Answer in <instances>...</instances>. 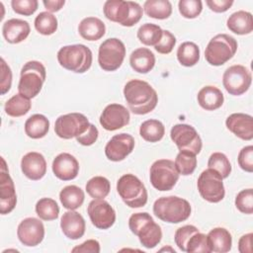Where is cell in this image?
<instances>
[{"label":"cell","mask_w":253,"mask_h":253,"mask_svg":"<svg viewBox=\"0 0 253 253\" xmlns=\"http://www.w3.org/2000/svg\"><path fill=\"white\" fill-rule=\"evenodd\" d=\"M49 129L48 119L42 114H35L27 119L25 123L26 134L34 139L45 136Z\"/></svg>","instance_id":"obj_30"},{"label":"cell","mask_w":253,"mask_h":253,"mask_svg":"<svg viewBox=\"0 0 253 253\" xmlns=\"http://www.w3.org/2000/svg\"><path fill=\"white\" fill-rule=\"evenodd\" d=\"M197 187L201 197L209 203H219L224 198L225 190L222 177L211 168L204 170L200 174Z\"/></svg>","instance_id":"obj_11"},{"label":"cell","mask_w":253,"mask_h":253,"mask_svg":"<svg viewBox=\"0 0 253 253\" xmlns=\"http://www.w3.org/2000/svg\"><path fill=\"white\" fill-rule=\"evenodd\" d=\"M71 252L73 253H86V252H91V253H99L100 252V243L95 240V239H88L81 243L80 245L75 246L72 248Z\"/></svg>","instance_id":"obj_51"},{"label":"cell","mask_w":253,"mask_h":253,"mask_svg":"<svg viewBox=\"0 0 253 253\" xmlns=\"http://www.w3.org/2000/svg\"><path fill=\"white\" fill-rule=\"evenodd\" d=\"M86 192L93 199L106 198L111 190L110 181L103 176H95L86 184Z\"/></svg>","instance_id":"obj_37"},{"label":"cell","mask_w":253,"mask_h":253,"mask_svg":"<svg viewBox=\"0 0 253 253\" xmlns=\"http://www.w3.org/2000/svg\"><path fill=\"white\" fill-rule=\"evenodd\" d=\"M32 107V103L29 98L18 93L12 96L4 106L5 113L13 118H18L26 115Z\"/></svg>","instance_id":"obj_34"},{"label":"cell","mask_w":253,"mask_h":253,"mask_svg":"<svg viewBox=\"0 0 253 253\" xmlns=\"http://www.w3.org/2000/svg\"><path fill=\"white\" fill-rule=\"evenodd\" d=\"M163 30L155 24L145 23L137 30V39L145 45L155 46L161 40Z\"/></svg>","instance_id":"obj_36"},{"label":"cell","mask_w":253,"mask_h":253,"mask_svg":"<svg viewBox=\"0 0 253 253\" xmlns=\"http://www.w3.org/2000/svg\"><path fill=\"white\" fill-rule=\"evenodd\" d=\"M98 136H99L98 128L93 124H90L87 130L75 138L77 142L80 143L81 145L89 146V145H92L94 142H96V140L98 139Z\"/></svg>","instance_id":"obj_50"},{"label":"cell","mask_w":253,"mask_h":253,"mask_svg":"<svg viewBox=\"0 0 253 253\" xmlns=\"http://www.w3.org/2000/svg\"><path fill=\"white\" fill-rule=\"evenodd\" d=\"M196 156V154L190 151H179L174 163L180 175L188 176L194 173L197 167Z\"/></svg>","instance_id":"obj_40"},{"label":"cell","mask_w":253,"mask_h":253,"mask_svg":"<svg viewBox=\"0 0 253 253\" xmlns=\"http://www.w3.org/2000/svg\"><path fill=\"white\" fill-rule=\"evenodd\" d=\"M17 236L20 242L25 246H37L43 240L44 225L39 218L27 217L19 223Z\"/></svg>","instance_id":"obj_17"},{"label":"cell","mask_w":253,"mask_h":253,"mask_svg":"<svg viewBox=\"0 0 253 253\" xmlns=\"http://www.w3.org/2000/svg\"><path fill=\"white\" fill-rule=\"evenodd\" d=\"M190 203L177 196L158 198L153 204V213L162 221L179 223L188 219L191 215Z\"/></svg>","instance_id":"obj_2"},{"label":"cell","mask_w":253,"mask_h":253,"mask_svg":"<svg viewBox=\"0 0 253 253\" xmlns=\"http://www.w3.org/2000/svg\"><path fill=\"white\" fill-rule=\"evenodd\" d=\"M46 70L44 65L37 60H31L21 69L18 91L25 97L32 99L41 92L45 81Z\"/></svg>","instance_id":"obj_6"},{"label":"cell","mask_w":253,"mask_h":253,"mask_svg":"<svg viewBox=\"0 0 253 253\" xmlns=\"http://www.w3.org/2000/svg\"><path fill=\"white\" fill-rule=\"evenodd\" d=\"M130 115L128 110L121 104L106 106L100 116V124L106 130H117L128 125Z\"/></svg>","instance_id":"obj_18"},{"label":"cell","mask_w":253,"mask_h":253,"mask_svg":"<svg viewBox=\"0 0 253 253\" xmlns=\"http://www.w3.org/2000/svg\"><path fill=\"white\" fill-rule=\"evenodd\" d=\"M175 44H176L175 36L171 32L167 30H163L162 38L160 42L154 46V48L157 52L161 54H168L173 50Z\"/></svg>","instance_id":"obj_48"},{"label":"cell","mask_w":253,"mask_h":253,"mask_svg":"<svg viewBox=\"0 0 253 253\" xmlns=\"http://www.w3.org/2000/svg\"><path fill=\"white\" fill-rule=\"evenodd\" d=\"M60 227L63 234L72 240L81 238L86 229L84 217L75 211H65L60 218Z\"/></svg>","instance_id":"obj_23"},{"label":"cell","mask_w":253,"mask_h":253,"mask_svg":"<svg viewBox=\"0 0 253 253\" xmlns=\"http://www.w3.org/2000/svg\"><path fill=\"white\" fill-rule=\"evenodd\" d=\"M124 96L129 110L134 115H146L152 112L157 103L158 95L146 81L132 79L124 87Z\"/></svg>","instance_id":"obj_1"},{"label":"cell","mask_w":253,"mask_h":253,"mask_svg":"<svg viewBox=\"0 0 253 253\" xmlns=\"http://www.w3.org/2000/svg\"><path fill=\"white\" fill-rule=\"evenodd\" d=\"M237 162L239 167L245 172H253V146H244L238 153Z\"/></svg>","instance_id":"obj_47"},{"label":"cell","mask_w":253,"mask_h":253,"mask_svg":"<svg viewBox=\"0 0 253 253\" xmlns=\"http://www.w3.org/2000/svg\"><path fill=\"white\" fill-rule=\"evenodd\" d=\"M143 10L150 18L164 20L171 16L172 5L168 0H147L143 4Z\"/></svg>","instance_id":"obj_32"},{"label":"cell","mask_w":253,"mask_h":253,"mask_svg":"<svg viewBox=\"0 0 253 253\" xmlns=\"http://www.w3.org/2000/svg\"><path fill=\"white\" fill-rule=\"evenodd\" d=\"M200 231L198 229V227H196L195 225L192 224H188V225H184L179 227L174 235V240L176 245L178 246V248L183 251L186 252V245L188 240L190 239V237L195 234L196 232Z\"/></svg>","instance_id":"obj_45"},{"label":"cell","mask_w":253,"mask_h":253,"mask_svg":"<svg viewBox=\"0 0 253 253\" xmlns=\"http://www.w3.org/2000/svg\"><path fill=\"white\" fill-rule=\"evenodd\" d=\"M178 61L186 67L194 66L200 59V48L193 42H182L177 49Z\"/></svg>","instance_id":"obj_35"},{"label":"cell","mask_w":253,"mask_h":253,"mask_svg":"<svg viewBox=\"0 0 253 253\" xmlns=\"http://www.w3.org/2000/svg\"><path fill=\"white\" fill-rule=\"evenodd\" d=\"M208 242L211 252L226 253L232 246V237L230 232L224 227H214L208 235Z\"/></svg>","instance_id":"obj_28"},{"label":"cell","mask_w":253,"mask_h":253,"mask_svg":"<svg viewBox=\"0 0 253 253\" xmlns=\"http://www.w3.org/2000/svg\"><path fill=\"white\" fill-rule=\"evenodd\" d=\"M85 199V194L81 188L75 185H68L64 187L59 193V200L63 208L75 211L80 208Z\"/></svg>","instance_id":"obj_31"},{"label":"cell","mask_w":253,"mask_h":253,"mask_svg":"<svg viewBox=\"0 0 253 253\" xmlns=\"http://www.w3.org/2000/svg\"><path fill=\"white\" fill-rule=\"evenodd\" d=\"M172 141L177 145L179 151H190L199 154L203 147L200 134L194 126L187 124H177L170 131Z\"/></svg>","instance_id":"obj_13"},{"label":"cell","mask_w":253,"mask_h":253,"mask_svg":"<svg viewBox=\"0 0 253 253\" xmlns=\"http://www.w3.org/2000/svg\"><path fill=\"white\" fill-rule=\"evenodd\" d=\"M92 224L99 229H108L116 221V211L104 199H94L87 208Z\"/></svg>","instance_id":"obj_15"},{"label":"cell","mask_w":253,"mask_h":253,"mask_svg":"<svg viewBox=\"0 0 253 253\" xmlns=\"http://www.w3.org/2000/svg\"><path fill=\"white\" fill-rule=\"evenodd\" d=\"M197 100L199 105L204 110L214 111L222 106L224 102V96L217 87L208 85L199 91Z\"/></svg>","instance_id":"obj_25"},{"label":"cell","mask_w":253,"mask_h":253,"mask_svg":"<svg viewBox=\"0 0 253 253\" xmlns=\"http://www.w3.org/2000/svg\"><path fill=\"white\" fill-rule=\"evenodd\" d=\"M104 15L112 22L124 27H132L137 24L143 14V8L133 1L108 0L104 4Z\"/></svg>","instance_id":"obj_4"},{"label":"cell","mask_w":253,"mask_h":253,"mask_svg":"<svg viewBox=\"0 0 253 253\" xmlns=\"http://www.w3.org/2000/svg\"><path fill=\"white\" fill-rule=\"evenodd\" d=\"M178 9L184 18L194 19L202 13L203 3L201 0H180Z\"/></svg>","instance_id":"obj_43"},{"label":"cell","mask_w":253,"mask_h":253,"mask_svg":"<svg viewBox=\"0 0 253 253\" xmlns=\"http://www.w3.org/2000/svg\"><path fill=\"white\" fill-rule=\"evenodd\" d=\"M30 32L29 23L21 19H10L2 26V35L9 43H19L25 41Z\"/></svg>","instance_id":"obj_24"},{"label":"cell","mask_w":253,"mask_h":253,"mask_svg":"<svg viewBox=\"0 0 253 253\" xmlns=\"http://www.w3.org/2000/svg\"><path fill=\"white\" fill-rule=\"evenodd\" d=\"M43 6L47 10V12H57L59 11L65 4L64 0H44L42 1Z\"/></svg>","instance_id":"obj_54"},{"label":"cell","mask_w":253,"mask_h":253,"mask_svg":"<svg viewBox=\"0 0 253 253\" xmlns=\"http://www.w3.org/2000/svg\"><path fill=\"white\" fill-rule=\"evenodd\" d=\"M1 174H0V212L1 214L10 213L16 207L17 194L14 182L9 174L6 161L1 157Z\"/></svg>","instance_id":"obj_16"},{"label":"cell","mask_w":253,"mask_h":253,"mask_svg":"<svg viewBox=\"0 0 253 253\" xmlns=\"http://www.w3.org/2000/svg\"><path fill=\"white\" fill-rule=\"evenodd\" d=\"M117 191L129 208H141L147 203V191L143 183L133 174H125L117 182Z\"/></svg>","instance_id":"obj_7"},{"label":"cell","mask_w":253,"mask_h":253,"mask_svg":"<svg viewBox=\"0 0 253 253\" xmlns=\"http://www.w3.org/2000/svg\"><path fill=\"white\" fill-rule=\"evenodd\" d=\"M235 207L242 213L252 214V212H253V190L251 188L244 189L236 195Z\"/></svg>","instance_id":"obj_44"},{"label":"cell","mask_w":253,"mask_h":253,"mask_svg":"<svg viewBox=\"0 0 253 253\" xmlns=\"http://www.w3.org/2000/svg\"><path fill=\"white\" fill-rule=\"evenodd\" d=\"M134 138L128 133H119L114 135L105 146L107 158L114 162L124 160L134 148Z\"/></svg>","instance_id":"obj_19"},{"label":"cell","mask_w":253,"mask_h":253,"mask_svg":"<svg viewBox=\"0 0 253 253\" xmlns=\"http://www.w3.org/2000/svg\"><path fill=\"white\" fill-rule=\"evenodd\" d=\"M56 17L47 11L41 12L35 19V29L43 36H50L57 30Z\"/></svg>","instance_id":"obj_39"},{"label":"cell","mask_w":253,"mask_h":253,"mask_svg":"<svg viewBox=\"0 0 253 253\" xmlns=\"http://www.w3.org/2000/svg\"><path fill=\"white\" fill-rule=\"evenodd\" d=\"M252 236L253 234L247 233L242 235L238 241V251L240 253H251L252 252Z\"/></svg>","instance_id":"obj_53"},{"label":"cell","mask_w":253,"mask_h":253,"mask_svg":"<svg viewBox=\"0 0 253 253\" xmlns=\"http://www.w3.org/2000/svg\"><path fill=\"white\" fill-rule=\"evenodd\" d=\"M226 26L236 35H248L253 31L252 14L243 10L234 12L228 17Z\"/></svg>","instance_id":"obj_29"},{"label":"cell","mask_w":253,"mask_h":253,"mask_svg":"<svg viewBox=\"0 0 253 253\" xmlns=\"http://www.w3.org/2000/svg\"><path fill=\"white\" fill-rule=\"evenodd\" d=\"M57 61L60 66L69 71L84 73L92 65L93 54L85 44H70L62 46L58 50Z\"/></svg>","instance_id":"obj_5"},{"label":"cell","mask_w":253,"mask_h":253,"mask_svg":"<svg viewBox=\"0 0 253 253\" xmlns=\"http://www.w3.org/2000/svg\"><path fill=\"white\" fill-rule=\"evenodd\" d=\"M209 168L216 171L222 179H225L231 173V164L227 156L222 152H213L208 161Z\"/></svg>","instance_id":"obj_41"},{"label":"cell","mask_w":253,"mask_h":253,"mask_svg":"<svg viewBox=\"0 0 253 253\" xmlns=\"http://www.w3.org/2000/svg\"><path fill=\"white\" fill-rule=\"evenodd\" d=\"M125 56V43L117 38H110L100 44L98 63L105 71H115L122 66Z\"/></svg>","instance_id":"obj_10"},{"label":"cell","mask_w":253,"mask_h":253,"mask_svg":"<svg viewBox=\"0 0 253 253\" xmlns=\"http://www.w3.org/2000/svg\"><path fill=\"white\" fill-rule=\"evenodd\" d=\"M139 134L145 141L157 142L163 138L165 127L160 121L150 119L140 125Z\"/></svg>","instance_id":"obj_33"},{"label":"cell","mask_w":253,"mask_h":253,"mask_svg":"<svg viewBox=\"0 0 253 253\" xmlns=\"http://www.w3.org/2000/svg\"><path fill=\"white\" fill-rule=\"evenodd\" d=\"M209 8L215 13L226 12L233 4L232 0H207L206 1Z\"/></svg>","instance_id":"obj_52"},{"label":"cell","mask_w":253,"mask_h":253,"mask_svg":"<svg viewBox=\"0 0 253 253\" xmlns=\"http://www.w3.org/2000/svg\"><path fill=\"white\" fill-rule=\"evenodd\" d=\"M237 50L236 40L226 34L214 36L208 43L205 58L211 65L220 66L233 57Z\"/></svg>","instance_id":"obj_8"},{"label":"cell","mask_w":253,"mask_h":253,"mask_svg":"<svg viewBox=\"0 0 253 253\" xmlns=\"http://www.w3.org/2000/svg\"><path fill=\"white\" fill-rule=\"evenodd\" d=\"M1 83H0V89H1V95H5L11 88L12 85V71L9 65L6 63L4 58L1 57Z\"/></svg>","instance_id":"obj_49"},{"label":"cell","mask_w":253,"mask_h":253,"mask_svg":"<svg viewBox=\"0 0 253 253\" xmlns=\"http://www.w3.org/2000/svg\"><path fill=\"white\" fill-rule=\"evenodd\" d=\"M186 252L189 253H211V247L208 242V237L206 234L198 231L193 234L187 242Z\"/></svg>","instance_id":"obj_42"},{"label":"cell","mask_w":253,"mask_h":253,"mask_svg":"<svg viewBox=\"0 0 253 253\" xmlns=\"http://www.w3.org/2000/svg\"><path fill=\"white\" fill-rule=\"evenodd\" d=\"M128 227L136 235L141 245L147 249L154 248L162 239L161 227L148 212H135L128 218Z\"/></svg>","instance_id":"obj_3"},{"label":"cell","mask_w":253,"mask_h":253,"mask_svg":"<svg viewBox=\"0 0 253 253\" xmlns=\"http://www.w3.org/2000/svg\"><path fill=\"white\" fill-rule=\"evenodd\" d=\"M51 168L54 176L62 181L73 180L79 173V163L77 159L67 152L59 153L53 159Z\"/></svg>","instance_id":"obj_20"},{"label":"cell","mask_w":253,"mask_h":253,"mask_svg":"<svg viewBox=\"0 0 253 253\" xmlns=\"http://www.w3.org/2000/svg\"><path fill=\"white\" fill-rule=\"evenodd\" d=\"M129 64L131 68L138 73H148L155 65V56L153 52L146 47H138L129 55Z\"/></svg>","instance_id":"obj_26"},{"label":"cell","mask_w":253,"mask_h":253,"mask_svg":"<svg viewBox=\"0 0 253 253\" xmlns=\"http://www.w3.org/2000/svg\"><path fill=\"white\" fill-rule=\"evenodd\" d=\"M226 127L237 137L243 140L253 138V118L243 113H234L226 118Z\"/></svg>","instance_id":"obj_22"},{"label":"cell","mask_w":253,"mask_h":253,"mask_svg":"<svg viewBox=\"0 0 253 253\" xmlns=\"http://www.w3.org/2000/svg\"><path fill=\"white\" fill-rule=\"evenodd\" d=\"M21 169L23 174L30 180H41L46 173L45 158L39 152H28L22 157Z\"/></svg>","instance_id":"obj_21"},{"label":"cell","mask_w":253,"mask_h":253,"mask_svg":"<svg viewBox=\"0 0 253 253\" xmlns=\"http://www.w3.org/2000/svg\"><path fill=\"white\" fill-rule=\"evenodd\" d=\"M90 123L87 117L81 113H70L59 116L54 124L55 134L63 139L77 137L84 133Z\"/></svg>","instance_id":"obj_12"},{"label":"cell","mask_w":253,"mask_h":253,"mask_svg":"<svg viewBox=\"0 0 253 253\" xmlns=\"http://www.w3.org/2000/svg\"><path fill=\"white\" fill-rule=\"evenodd\" d=\"M36 213L42 220H54L59 215L57 203L50 198H42L36 204Z\"/></svg>","instance_id":"obj_38"},{"label":"cell","mask_w":253,"mask_h":253,"mask_svg":"<svg viewBox=\"0 0 253 253\" xmlns=\"http://www.w3.org/2000/svg\"><path fill=\"white\" fill-rule=\"evenodd\" d=\"M252 82L251 72L243 65L229 66L222 75V84L225 90L233 96L244 94Z\"/></svg>","instance_id":"obj_14"},{"label":"cell","mask_w":253,"mask_h":253,"mask_svg":"<svg viewBox=\"0 0 253 253\" xmlns=\"http://www.w3.org/2000/svg\"><path fill=\"white\" fill-rule=\"evenodd\" d=\"M179 172L174 161L170 159H158L150 167L149 179L151 185L158 191H170L179 179Z\"/></svg>","instance_id":"obj_9"},{"label":"cell","mask_w":253,"mask_h":253,"mask_svg":"<svg viewBox=\"0 0 253 253\" xmlns=\"http://www.w3.org/2000/svg\"><path fill=\"white\" fill-rule=\"evenodd\" d=\"M11 6L15 13L24 16H31L37 11L39 2L37 0H12Z\"/></svg>","instance_id":"obj_46"},{"label":"cell","mask_w":253,"mask_h":253,"mask_svg":"<svg viewBox=\"0 0 253 253\" xmlns=\"http://www.w3.org/2000/svg\"><path fill=\"white\" fill-rule=\"evenodd\" d=\"M78 32L86 41H98L105 35L106 26L104 22L97 17H87L79 23Z\"/></svg>","instance_id":"obj_27"}]
</instances>
